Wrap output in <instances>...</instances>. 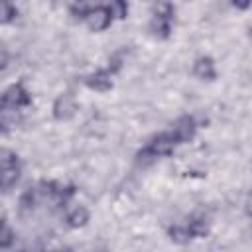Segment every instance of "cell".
<instances>
[{"instance_id":"3957f363","label":"cell","mask_w":252,"mask_h":252,"mask_svg":"<svg viewBox=\"0 0 252 252\" xmlns=\"http://www.w3.org/2000/svg\"><path fill=\"white\" fill-rule=\"evenodd\" d=\"M30 102H32V96L24 89L22 83H16V85L8 87L2 94V110H16V108L28 106Z\"/></svg>"},{"instance_id":"9a60e30c","label":"cell","mask_w":252,"mask_h":252,"mask_svg":"<svg viewBox=\"0 0 252 252\" xmlns=\"http://www.w3.org/2000/svg\"><path fill=\"white\" fill-rule=\"evenodd\" d=\"M16 18V6H12V4H2V24H8L10 20H14Z\"/></svg>"},{"instance_id":"52a82bcc","label":"cell","mask_w":252,"mask_h":252,"mask_svg":"<svg viewBox=\"0 0 252 252\" xmlns=\"http://www.w3.org/2000/svg\"><path fill=\"white\" fill-rule=\"evenodd\" d=\"M195 128L197 126H195V120L191 116H181L175 120L171 136L175 138V142H189L195 136Z\"/></svg>"},{"instance_id":"277c9868","label":"cell","mask_w":252,"mask_h":252,"mask_svg":"<svg viewBox=\"0 0 252 252\" xmlns=\"http://www.w3.org/2000/svg\"><path fill=\"white\" fill-rule=\"evenodd\" d=\"M85 20H87V24H89L91 30L100 32V30H104V28L110 26V22H112V12H110L108 6H93Z\"/></svg>"},{"instance_id":"8fae6325","label":"cell","mask_w":252,"mask_h":252,"mask_svg":"<svg viewBox=\"0 0 252 252\" xmlns=\"http://www.w3.org/2000/svg\"><path fill=\"white\" fill-rule=\"evenodd\" d=\"M169 238H171L173 242L185 244V242H189L193 236H191V232H189L187 226H171V228H169Z\"/></svg>"},{"instance_id":"ba28073f","label":"cell","mask_w":252,"mask_h":252,"mask_svg":"<svg viewBox=\"0 0 252 252\" xmlns=\"http://www.w3.org/2000/svg\"><path fill=\"white\" fill-rule=\"evenodd\" d=\"M193 73L199 77V79H205V81H213L217 77V71H215V63L211 57H199L193 65Z\"/></svg>"},{"instance_id":"7a4b0ae2","label":"cell","mask_w":252,"mask_h":252,"mask_svg":"<svg viewBox=\"0 0 252 252\" xmlns=\"http://www.w3.org/2000/svg\"><path fill=\"white\" fill-rule=\"evenodd\" d=\"M171 20H173V6L171 4H158L150 28L156 35L167 37L171 32Z\"/></svg>"},{"instance_id":"7c38bea8","label":"cell","mask_w":252,"mask_h":252,"mask_svg":"<svg viewBox=\"0 0 252 252\" xmlns=\"http://www.w3.org/2000/svg\"><path fill=\"white\" fill-rule=\"evenodd\" d=\"M187 228H189V232H191V236H205L207 232H209V224H207V220L205 219H191V222L187 224Z\"/></svg>"},{"instance_id":"e0dca14e","label":"cell","mask_w":252,"mask_h":252,"mask_svg":"<svg viewBox=\"0 0 252 252\" xmlns=\"http://www.w3.org/2000/svg\"><path fill=\"white\" fill-rule=\"evenodd\" d=\"M108 8H110L112 16H118V18H124V16L128 14V6H126L124 2H112Z\"/></svg>"},{"instance_id":"8992f818","label":"cell","mask_w":252,"mask_h":252,"mask_svg":"<svg viewBox=\"0 0 252 252\" xmlns=\"http://www.w3.org/2000/svg\"><path fill=\"white\" fill-rule=\"evenodd\" d=\"M175 138L171 136V132L169 134H158V136H154L152 138V142L146 146L156 158H159V156H169L171 152H173V148H175Z\"/></svg>"},{"instance_id":"9c48e42d","label":"cell","mask_w":252,"mask_h":252,"mask_svg":"<svg viewBox=\"0 0 252 252\" xmlns=\"http://www.w3.org/2000/svg\"><path fill=\"white\" fill-rule=\"evenodd\" d=\"M87 85L91 89L96 91H108L112 87V79H110V71H98L91 77H87Z\"/></svg>"},{"instance_id":"2e32d148","label":"cell","mask_w":252,"mask_h":252,"mask_svg":"<svg viewBox=\"0 0 252 252\" xmlns=\"http://www.w3.org/2000/svg\"><path fill=\"white\" fill-rule=\"evenodd\" d=\"M91 8L93 6H89V4H71V12L77 18H87V14L91 12Z\"/></svg>"},{"instance_id":"5b68a950","label":"cell","mask_w":252,"mask_h":252,"mask_svg":"<svg viewBox=\"0 0 252 252\" xmlns=\"http://www.w3.org/2000/svg\"><path fill=\"white\" fill-rule=\"evenodd\" d=\"M75 110H77V102H75L73 94L63 93V94L57 96V100L53 104V116L57 120H69L75 114Z\"/></svg>"},{"instance_id":"d6986e66","label":"cell","mask_w":252,"mask_h":252,"mask_svg":"<svg viewBox=\"0 0 252 252\" xmlns=\"http://www.w3.org/2000/svg\"><path fill=\"white\" fill-rule=\"evenodd\" d=\"M24 252H28V250H24Z\"/></svg>"},{"instance_id":"6da1fadb","label":"cell","mask_w":252,"mask_h":252,"mask_svg":"<svg viewBox=\"0 0 252 252\" xmlns=\"http://www.w3.org/2000/svg\"><path fill=\"white\" fill-rule=\"evenodd\" d=\"M20 159L14 152L2 150V189L10 191L20 179Z\"/></svg>"},{"instance_id":"30bf717a","label":"cell","mask_w":252,"mask_h":252,"mask_svg":"<svg viewBox=\"0 0 252 252\" xmlns=\"http://www.w3.org/2000/svg\"><path fill=\"white\" fill-rule=\"evenodd\" d=\"M87 220H89V211L85 209V207H75L69 215H67V222H69V226H85L87 224Z\"/></svg>"},{"instance_id":"5bb4252c","label":"cell","mask_w":252,"mask_h":252,"mask_svg":"<svg viewBox=\"0 0 252 252\" xmlns=\"http://www.w3.org/2000/svg\"><path fill=\"white\" fill-rule=\"evenodd\" d=\"M12 240H14V232H12V228L8 226V222H4V224H2V238H0L2 248H8V246L12 244Z\"/></svg>"},{"instance_id":"ac0fdd59","label":"cell","mask_w":252,"mask_h":252,"mask_svg":"<svg viewBox=\"0 0 252 252\" xmlns=\"http://www.w3.org/2000/svg\"><path fill=\"white\" fill-rule=\"evenodd\" d=\"M248 215L252 217V197H250V201H248Z\"/></svg>"},{"instance_id":"4fadbf2b","label":"cell","mask_w":252,"mask_h":252,"mask_svg":"<svg viewBox=\"0 0 252 252\" xmlns=\"http://www.w3.org/2000/svg\"><path fill=\"white\" fill-rule=\"evenodd\" d=\"M33 203H35V191L28 189L20 199V207H22V211H28V209H33Z\"/></svg>"}]
</instances>
